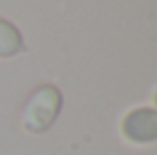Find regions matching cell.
Wrapping results in <instances>:
<instances>
[{
    "label": "cell",
    "instance_id": "obj_1",
    "mask_svg": "<svg viewBox=\"0 0 157 155\" xmlns=\"http://www.w3.org/2000/svg\"><path fill=\"white\" fill-rule=\"evenodd\" d=\"M62 103H64V96L52 84H43V87L34 89L23 105L21 126L32 135H41V132L50 130L52 123L57 121L59 112H62Z\"/></svg>",
    "mask_w": 157,
    "mask_h": 155
},
{
    "label": "cell",
    "instance_id": "obj_4",
    "mask_svg": "<svg viewBox=\"0 0 157 155\" xmlns=\"http://www.w3.org/2000/svg\"><path fill=\"white\" fill-rule=\"evenodd\" d=\"M155 105H157V94H155Z\"/></svg>",
    "mask_w": 157,
    "mask_h": 155
},
{
    "label": "cell",
    "instance_id": "obj_3",
    "mask_svg": "<svg viewBox=\"0 0 157 155\" xmlns=\"http://www.w3.org/2000/svg\"><path fill=\"white\" fill-rule=\"evenodd\" d=\"M23 50V34L14 23L0 18V60H9V57L18 55Z\"/></svg>",
    "mask_w": 157,
    "mask_h": 155
},
{
    "label": "cell",
    "instance_id": "obj_2",
    "mask_svg": "<svg viewBox=\"0 0 157 155\" xmlns=\"http://www.w3.org/2000/svg\"><path fill=\"white\" fill-rule=\"evenodd\" d=\"M121 135L130 144H153L157 141V110L137 107L128 112L121 121Z\"/></svg>",
    "mask_w": 157,
    "mask_h": 155
}]
</instances>
